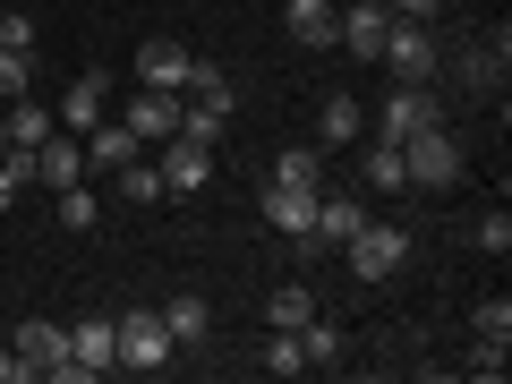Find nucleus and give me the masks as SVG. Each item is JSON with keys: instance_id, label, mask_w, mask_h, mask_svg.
<instances>
[{"instance_id": "nucleus-28", "label": "nucleus", "mask_w": 512, "mask_h": 384, "mask_svg": "<svg viewBox=\"0 0 512 384\" xmlns=\"http://www.w3.org/2000/svg\"><path fill=\"white\" fill-rule=\"evenodd\" d=\"M256 367H265V376H308V359H299V333H274V342L256 350Z\"/></svg>"}, {"instance_id": "nucleus-15", "label": "nucleus", "mask_w": 512, "mask_h": 384, "mask_svg": "<svg viewBox=\"0 0 512 384\" xmlns=\"http://www.w3.org/2000/svg\"><path fill=\"white\" fill-rule=\"evenodd\" d=\"M384 26H393V9H384V0H359V9H342L333 43H342V52H359V60H376V52H384Z\"/></svg>"}, {"instance_id": "nucleus-21", "label": "nucleus", "mask_w": 512, "mask_h": 384, "mask_svg": "<svg viewBox=\"0 0 512 384\" xmlns=\"http://www.w3.org/2000/svg\"><path fill=\"white\" fill-rule=\"evenodd\" d=\"M180 94H188V103H205V111H222V120L239 111V86L214 69V60H188V86H180Z\"/></svg>"}, {"instance_id": "nucleus-8", "label": "nucleus", "mask_w": 512, "mask_h": 384, "mask_svg": "<svg viewBox=\"0 0 512 384\" xmlns=\"http://www.w3.org/2000/svg\"><path fill=\"white\" fill-rule=\"evenodd\" d=\"M120 120H128V137H137V146L154 154L163 137H180V94H171V86H137Z\"/></svg>"}, {"instance_id": "nucleus-34", "label": "nucleus", "mask_w": 512, "mask_h": 384, "mask_svg": "<svg viewBox=\"0 0 512 384\" xmlns=\"http://www.w3.org/2000/svg\"><path fill=\"white\" fill-rule=\"evenodd\" d=\"M0 384H26V359H18V350H0Z\"/></svg>"}, {"instance_id": "nucleus-1", "label": "nucleus", "mask_w": 512, "mask_h": 384, "mask_svg": "<svg viewBox=\"0 0 512 384\" xmlns=\"http://www.w3.org/2000/svg\"><path fill=\"white\" fill-rule=\"evenodd\" d=\"M461 171H470V154H461L453 128H419V137H402V180L427 188V197H444V188H461Z\"/></svg>"}, {"instance_id": "nucleus-3", "label": "nucleus", "mask_w": 512, "mask_h": 384, "mask_svg": "<svg viewBox=\"0 0 512 384\" xmlns=\"http://www.w3.org/2000/svg\"><path fill=\"white\" fill-rule=\"evenodd\" d=\"M384 69H393V86H436V69H444V60H436V35H427V26L419 18H393V26H384Z\"/></svg>"}, {"instance_id": "nucleus-2", "label": "nucleus", "mask_w": 512, "mask_h": 384, "mask_svg": "<svg viewBox=\"0 0 512 384\" xmlns=\"http://www.w3.org/2000/svg\"><path fill=\"white\" fill-rule=\"evenodd\" d=\"M342 256H350V274H359V282H393L410 265V231H402V222H359V231L342 239Z\"/></svg>"}, {"instance_id": "nucleus-30", "label": "nucleus", "mask_w": 512, "mask_h": 384, "mask_svg": "<svg viewBox=\"0 0 512 384\" xmlns=\"http://www.w3.org/2000/svg\"><path fill=\"white\" fill-rule=\"evenodd\" d=\"M0 52H26V60H35V18H18V9H0Z\"/></svg>"}, {"instance_id": "nucleus-20", "label": "nucleus", "mask_w": 512, "mask_h": 384, "mask_svg": "<svg viewBox=\"0 0 512 384\" xmlns=\"http://www.w3.org/2000/svg\"><path fill=\"white\" fill-rule=\"evenodd\" d=\"M282 26H291L299 52H325L333 26H342V9H333V0H291V18H282Z\"/></svg>"}, {"instance_id": "nucleus-4", "label": "nucleus", "mask_w": 512, "mask_h": 384, "mask_svg": "<svg viewBox=\"0 0 512 384\" xmlns=\"http://www.w3.org/2000/svg\"><path fill=\"white\" fill-rule=\"evenodd\" d=\"M103 367H120V325H111V316H77L69 325V359H60L52 376L86 384V376H103Z\"/></svg>"}, {"instance_id": "nucleus-22", "label": "nucleus", "mask_w": 512, "mask_h": 384, "mask_svg": "<svg viewBox=\"0 0 512 384\" xmlns=\"http://www.w3.org/2000/svg\"><path fill=\"white\" fill-rule=\"evenodd\" d=\"M359 180L376 188V197H393V188H410V180H402V146H393V137H367V154H359Z\"/></svg>"}, {"instance_id": "nucleus-9", "label": "nucleus", "mask_w": 512, "mask_h": 384, "mask_svg": "<svg viewBox=\"0 0 512 384\" xmlns=\"http://www.w3.org/2000/svg\"><path fill=\"white\" fill-rule=\"evenodd\" d=\"M52 120L69 128V137H86L94 120H111V77H103V69H86V77H77V86L52 103Z\"/></svg>"}, {"instance_id": "nucleus-12", "label": "nucleus", "mask_w": 512, "mask_h": 384, "mask_svg": "<svg viewBox=\"0 0 512 384\" xmlns=\"http://www.w3.org/2000/svg\"><path fill=\"white\" fill-rule=\"evenodd\" d=\"M35 180L52 188V197H60V188H77V180H86V146H77L69 128H52V137L35 146Z\"/></svg>"}, {"instance_id": "nucleus-5", "label": "nucleus", "mask_w": 512, "mask_h": 384, "mask_svg": "<svg viewBox=\"0 0 512 384\" xmlns=\"http://www.w3.org/2000/svg\"><path fill=\"white\" fill-rule=\"evenodd\" d=\"M436 120H444V86H393L367 137H393V146H402V137H419V128H436Z\"/></svg>"}, {"instance_id": "nucleus-35", "label": "nucleus", "mask_w": 512, "mask_h": 384, "mask_svg": "<svg viewBox=\"0 0 512 384\" xmlns=\"http://www.w3.org/2000/svg\"><path fill=\"white\" fill-rule=\"evenodd\" d=\"M0 9H18V0H0Z\"/></svg>"}, {"instance_id": "nucleus-25", "label": "nucleus", "mask_w": 512, "mask_h": 384, "mask_svg": "<svg viewBox=\"0 0 512 384\" xmlns=\"http://www.w3.org/2000/svg\"><path fill=\"white\" fill-rule=\"evenodd\" d=\"M308 316H316V291H299V282H291V291H274V299H265V325H274V333H299Z\"/></svg>"}, {"instance_id": "nucleus-27", "label": "nucleus", "mask_w": 512, "mask_h": 384, "mask_svg": "<svg viewBox=\"0 0 512 384\" xmlns=\"http://www.w3.org/2000/svg\"><path fill=\"white\" fill-rule=\"evenodd\" d=\"M94 222H103V197H94L86 180H77V188H60V231H94Z\"/></svg>"}, {"instance_id": "nucleus-10", "label": "nucleus", "mask_w": 512, "mask_h": 384, "mask_svg": "<svg viewBox=\"0 0 512 384\" xmlns=\"http://www.w3.org/2000/svg\"><path fill=\"white\" fill-rule=\"evenodd\" d=\"M256 214L274 222V231L291 239V248H308V222H316V188H274V180H265V197H256Z\"/></svg>"}, {"instance_id": "nucleus-6", "label": "nucleus", "mask_w": 512, "mask_h": 384, "mask_svg": "<svg viewBox=\"0 0 512 384\" xmlns=\"http://www.w3.org/2000/svg\"><path fill=\"white\" fill-rule=\"evenodd\" d=\"M111 325H120V367H137V376L171 367V350H180V342L163 333V316H154V308H120Z\"/></svg>"}, {"instance_id": "nucleus-24", "label": "nucleus", "mask_w": 512, "mask_h": 384, "mask_svg": "<svg viewBox=\"0 0 512 384\" xmlns=\"http://www.w3.org/2000/svg\"><path fill=\"white\" fill-rule=\"evenodd\" d=\"M274 188H325V146H291L274 154V171H265Z\"/></svg>"}, {"instance_id": "nucleus-32", "label": "nucleus", "mask_w": 512, "mask_h": 384, "mask_svg": "<svg viewBox=\"0 0 512 384\" xmlns=\"http://www.w3.org/2000/svg\"><path fill=\"white\" fill-rule=\"evenodd\" d=\"M470 239H478V248H487V256H504V248H512V222H504V214H487V222H478Z\"/></svg>"}, {"instance_id": "nucleus-19", "label": "nucleus", "mask_w": 512, "mask_h": 384, "mask_svg": "<svg viewBox=\"0 0 512 384\" xmlns=\"http://www.w3.org/2000/svg\"><path fill=\"white\" fill-rule=\"evenodd\" d=\"M359 197H325V188H316V222H308V248H342L350 231H359Z\"/></svg>"}, {"instance_id": "nucleus-16", "label": "nucleus", "mask_w": 512, "mask_h": 384, "mask_svg": "<svg viewBox=\"0 0 512 384\" xmlns=\"http://www.w3.org/2000/svg\"><path fill=\"white\" fill-rule=\"evenodd\" d=\"M154 316H163V333H171L180 350H197L205 333H214V308H205V291H171V299H163Z\"/></svg>"}, {"instance_id": "nucleus-31", "label": "nucleus", "mask_w": 512, "mask_h": 384, "mask_svg": "<svg viewBox=\"0 0 512 384\" xmlns=\"http://www.w3.org/2000/svg\"><path fill=\"white\" fill-rule=\"evenodd\" d=\"M26 86H35V60H26V52H0V94H26Z\"/></svg>"}, {"instance_id": "nucleus-18", "label": "nucleus", "mask_w": 512, "mask_h": 384, "mask_svg": "<svg viewBox=\"0 0 512 384\" xmlns=\"http://www.w3.org/2000/svg\"><path fill=\"white\" fill-rule=\"evenodd\" d=\"M77 146H86V171H120V163H137V154H146L137 137H128V120H94Z\"/></svg>"}, {"instance_id": "nucleus-26", "label": "nucleus", "mask_w": 512, "mask_h": 384, "mask_svg": "<svg viewBox=\"0 0 512 384\" xmlns=\"http://www.w3.org/2000/svg\"><path fill=\"white\" fill-rule=\"evenodd\" d=\"M111 180H120V197H128V205H154V197H163V171H154V154H137V163H120Z\"/></svg>"}, {"instance_id": "nucleus-11", "label": "nucleus", "mask_w": 512, "mask_h": 384, "mask_svg": "<svg viewBox=\"0 0 512 384\" xmlns=\"http://www.w3.org/2000/svg\"><path fill=\"white\" fill-rule=\"evenodd\" d=\"M188 60H197V52H188L180 35H146V43H137V86H171V94H180L188 86Z\"/></svg>"}, {"instance_id": "nucleus-33", "label": "nucleus", "mask_w": 512, "mask_h": 384, "mask_svg": "<svg viewBox=\"0 0 512 384\" xmlns=\"http://www.w3.org/2000/svg\"><path fill=\"white\" fill-rule=\"evenodd\" d=\"M384 9H393V18H419V26L444 18V0H384Z\"/></svg>"}, {"instance_id": "nucleus-13", "label": "nucleus", "mask_w": 512, "mask_h": 384, "mask_svg": "<svg viewBox=\"0 0 512 384\" xmlns=\"http://www.w3.org/2000/svg\"><path fill=\"white\" fill-rule=\"evenodd\" d=\"M359 137H367L359 94H325V103H316V146H325V154H342V146H359Z\"/></svg>"}, {"instance_id": "nucleus-17", "label": "nucleus", "mask_w": 512, "mask_h": 384, "mask_svg": "<svg viewBox=\"0 0 512 384\" xmlns=\"http://www.w3.org/2000/svg\"><path fill=\"white\" fill-rule=\"evenodd\" d=\"M52 103H35V94H9V120H0V146H18V154H35L43 137H52Z\"/></svg>"}, {"instance_id": "nucleus-14", "label": "nucleus", "mask_w": 512, "mask_h": 384, "mask_svg": "<svg viewBox=\"0 0 512 384\" xmlns=\"http://www.w3.org/2000/svg\"><path fill=\"white\" fill-rule=\"evenodd\" d=\"M18 359H26V376H52V367L69 359V325H52V316H26V325H18Z\"/></svg>"}, {"instance_id": "nucleus-29", "label": "nucleus", "mask_w": 512, "mask_h": 384, "mask_svg": "<svg viewBox=\"0 0 512 384\" xmlns=\"http://www.w3.org/2000/svg\"><path fill=\"white\" fill-rule=\"evenodd\" d=\"M470 325H478V342H495V350H512V299H487V308H478Z\"/></svg>"}, {"instance_id": "nucleus-7", "label": "nucleus", "mask_w": 512, "mask_h": 384, "mask_svg": "<svg viewBox=\"0 0 512 384\" xmlns=\"http://www.w3.org/2000/svg\"><path fill=\"white\" fill-rule=\"evenodd\" d=\"M154 171H163V197H197L214 180V146L205 137H163L154 146Z\"/></svg>"}, {"instance_id": "nucleus-23", "label": "nucleus", "mask_w": 512, "mask_h": 384, "mask_svg": "<svg viewBox=\"0 0 512 384\" xmlns=\"http://www.w3.org/2000/svg\"><path fill=\"white\" fill-rule=\"evenodd\" d=\"M342 350H350V333L333 325V316H308V325H299V359L308 367H342Z\"/></svg>"}]
</instances>
